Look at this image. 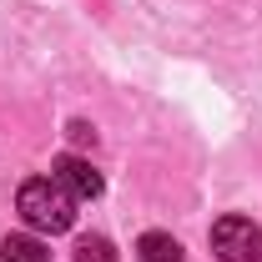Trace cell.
Returning <instances> with one entry per match:
<instances>
[{
    "label": "cell",
    "instance_id": "cell-6",
    "mask_svg": "<svg viewBox=\"0 0 262 262\" xmlns=\"http://www.w3.org/2000/svg\"><path fill=\"white\" fill-rule=\"evenodd\" d=\"M76 262H116V247L106 237H81L76 242Z\"/></svg>",
    "mask_w": 262,
    "mask_h": 262
},
{
    "label": "cell",
    "instance_id": "cell-3",
    "mask_svg": "<svg viewBox=\"0 0 262 262\" xmlns=\"http://www.w3.org/2000/svg\"><path fill=\"white\" fill-rule=\"evenodd\" d=\"M51 177H56V182H61V187L76 196V202H91V196H101V171L86 162V157H56Z\"/></svg>",
    "mask_w": 262,
    "mask_h": 262
},
{
    "label": "cell",
    "instance_id": "cell-5",
    "mask_svg": "<svg viewBox=\"0 0 262 262\" xmlns=\"http://www.w3.org/2000/svg\"><path fill=\"white\" fill-rule=\"evenodd\" d=\"M136 252H141V262H182V242L166 232H146L136 242Z\"/></svg>",
    "mask_w": 262,
    "mask_h": 262
},
{
    "label": "cell",
    "instance_id": "cell-1",
    "mask_svg": "<svg viewBox=\"0 0 262 262\" xmlns=\"http://www.w3.org/2000/svg\"><path fill=\"white\" fill-rule=\"evenodd\" d=\"M15 207H20V217H26L35 232H66L76 222V196L66 192L56 177H31V182H20Z\"/></svg>",
    "mask_w": 262,
    "mask_h": 262
},
{
    "label": "cell",
    "instance_id": "cell-7",
    "mask_svg": "<svg viewBox=\"0 0 262 262\" xmlns=\"http://www.w3.org/2000/svg\"><path fill=\"white\" fill-rule=\"evenodd\" d=\"M71 141H76V146H96V126H86V121H71Z\"/></svg>",
    "mask_w": 262,
    "mask_h": 262
},
{
    "label": "cell",
    "instance_id": "cell-2",
    "mask_svg": "<svg viewBox=\"0 0 262 262\" xmlns=\"http://www.w3.org/2000/svg\"><path fill=\"white\" fill-rule=\"evenodd\" d=\"M212 252L222 262H262V232L252 217H217L212 222Z\"/></svg>",
    "mask_w": 262,
    "mask_h": 262
},
{
    "label": "cell",
    "instance_id": "cell-4",
    "mask_svg": "<svg viewBox=\"0 0 262 262\" xmlns=\"http://www.w3.org/2000/svg\"><path fill=\"white\" fill-rule=\"evenodd\" d=\"M0 262H51V252H46V242L31 237V232H10L0 242Z\"/></svg>",
    "mask_w": 262,
    "mask_h": 262
}]
</instances>
